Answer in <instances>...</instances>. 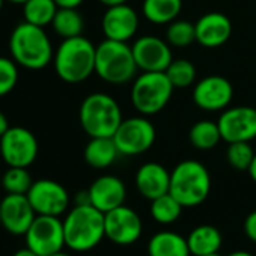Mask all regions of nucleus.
<instances>
[{"label":"nucleus","instance_id":"nucleus-13","mask_svg":"<svg viewBox=\"0 0 256 256\" xmlns=\"http://www.w3.org/2000/svg\"><path fill=\"white\" fill-rule=\"evenodd\" d=\"M106 238L118 246H130L139 241L144 223L138 211L125 204L104 214Z\"/></svg>","mask_w":256,"mask_h":256},{"label":"nucleus","instance_id":"nucleus-34","mask_svg":"<svg viewBox=\"0 0 256 256\" xmlns=\"http://www.w3.org/2000/svg\"><path fill=\"white\" fill-rule=\"evenodd\" d=\"M244 232H246V236L252 242H256V210L252 211L246 217V220H244Z\"/></svg>","mask_w":256,"mask_h":256},{"label":"nucleus","instance_id":"nucleus-41","mask_svg":"<svg viewBox=\"0 0 256 256\" xmlns=\"http://www.w3.org/2000/svg\"><path fill=\"white\" fill-rule=\"evenodd\" d=\"M6 2L14 4V5H23L24 2H28V0H6Z\"/></svg>","mask_w":256,"mask_h":256},{"label":"nucleus","instance_id":"nucleus-18","mask_svg":"<svg viewBox=\"0 0 256 256\" xmlns=\"http://www.w3.org/2000/svg\"><path fill=\"white\" fill-rule=\"evenodd\" d=\"M90 205L104 214L124 205L126 199V187L124 181L114 175L98 176L88 188Z\"/></svg>","mask_w":256,"mask_h":256},{"label":"nucleus","instance_id":"nucleus-44","mask_svg":"<svg viewBox=\"0 0 256 256\" xmlns=\"http://www.w3.org/2000/svg\"><path fill=\"white\" fill-rule=\"evenodd\" d=\"M6 2V0H0V11H2V8H4V4Z\"/></svg>","mask_w":256,"mask_h":256},{"label":"nucleus","instance_id":"nucleus-27","mask_svg":"<svg viewBox=\"0 0 256 256\" xmlns=\"http://www.w3.org/2000/svg\"><path fill=\"white\" fill-rule=\"evenodd\" d=\"M58 10L54 0H28L23 4L24 22L40 28L52 26Z\"/></svg>","mask_w":256,"mask_h":256},{"label":"nucleus","instance_id":"nucleus-11","mask_svg":"<svg viewBox=\"0 0 256 256\" xmlns=\"http://www.w3.org/2000/svg\"><path fill=\"white\" fill-rule=\"evenodd\" d=\"M28 199L32 204L36 216H54L60 217L68 212L70 208V193L58 181L53 180H38L34 181L30 190L28 192Z\"/></svg>","mask_w":256,"mask_h":256},{"label":"nucleus","instance_id":"nucleus-12","mask_svg":"<svg viewBox=\"0 0 256 256\" xmlns=\"http://www.w3.org/2000/svg\"><path fill=\"white\" fill-rule=\"evenodd\" d=\"M222 140L228 145L235 142H252L256 139V108L250 106L228 107L218 120Z\"/></svg>","mask_w":256,"mask_h":256},{"label":"nucleus","instance_id":"nucleus-32","mask_svg":"<svg viewBox=\"0 0 256 256\" xmlns=\"http://www.w3.org/2000/svg\"><path fill=\"white\" fill-rule=\"evenodd\" d=\"M254 154L256 152L250 146V142H235V144H229L226 150V160L234 169L247 172L253 162Z\"/></svg>","mask_w":256,"mask_h":256},{"label":"nucleus","instance_id":"nucleus-16","mask_svg":"<svg viewBox=\"0 0 256 256\" xmlns=\"http://www.w3.org/2000/svg\"><path fill=\"white\" fill-rule=\"evenodd\" d=\"M101 28L106 40L128 42L138 34L139 16L126 4L107 6L101 20Z\"/></svg>","mask_w":256,"mask_h":256},{"label":"nucleus","instance_id":"nucleus-23","mask_svg":"<svg viewBox=\"0 0 256 256\" xmlns=\"http://www.w3.org/2000/svg\"><path fill=\"white\" fill-rule=\"evenodd\" d=\"M187 242L192 256H204L216 253L223 244L222 232L212 224H199L187 235Z\"/></svg>","mask_w":256,"mask_h":256},{"label":"nucleus","instance_id":"nucleus-37","mask_svg":"<svg viewBox=\"0 0 256 256\" xmlns=\"http://www.w3.org/2000/svg\"><path fill=\"white\" fill-rule=\"evenodd\" d=\"M12 256H40V254H38V253H35L34 250H30L29 247H24V248L17 250Z\"/></svg>","mask_w":256,"mask_h":256},{"label":"nucleus","instance_id":"nucleus-17","mask_svg":"<svg viewBox=\"0 0 256 256\" xmlns=\"http://www.w3.org/2000/svg\"><path fill=\"white\" fill-rule=\"evenodd\" d=\"M2 228L12 235H24L34 223L36 212L28 194H8L0 200Z\"/></svg>","mask_w":256,"mask_h":256},{"label":"nucleus","instance_id":"nucleus-21","mask_svg":"<svg viewBox=\"0 0 256 256\" xmlns=\"http://www.w3.org/2000/svg\"><path fill=\"white\" fill-rule=\"evenodd\" d=\"M150 256H192L187 238L175 230L156 232L148 242Z\"/></svg>","mask_w":256,"mask_h":256},{"label":"nucleus","instance_id":"nucleus-43","mask_svg":"<svg viewBox=\"0 0 256 256\" xmlns=\"http://www.w3.org/2000/svg\"><path fill=\"white\" fill-rule=\"evenodd\" d=\"M204 256H222L218 252H216V253H210V254H204Z\"/></svg>","mask_w":256,"mask_h":256},{"label":"nucleus","instance_id":"nucleus-47","mask_svg":"<svg viewBox=\"0 0 256 256\" xmlns=\"http://www.w3.org/2000/svg\"><path fill=\"white\" fill-rule=\"evenodd\" d=\"M0 186H2V184H0Z\"/></svg>","mask_w":256,"mask_h":256},{"label":"nucleus","instance_id":"nucleus-30","mask_svg":"<svg viewBox=\"0 0 256 256\" xmlns=\"http://www.w3.org/2000/svg\"><path fill=\"white\" fill-rule=\"evenodd\" d=\"M0 184L8 194H28L34 180L28 168H10L4 174Z\"/></svg>","mask_w":256,"mask_h":256},{"label":"nucleus","instance_id":"nucleus-29","mask_svg":"<svg viewBox=\"0 0 256 256\" xmlns=\"http://www.w3.org/2000/svg\"><path fill=\"white\" fill-rule=\"evenodd\" d=\"M164 72L175 89L190 88L196 80V66L188 59H174Z\"/></svg>","mask_w":256,"mask_h":256},{"label":"nucleus","instance_id":"nucleus-5","mask_svg":"<svg viewBox=\"0 0 256 256\" xmlns=\"http://www.w3.org/2000/svg\"><path fill=\"white\" fill-rule=\"evenodd\" d=\"M211 192V175L196 160H184L170 172L169 193L184 206L193 208L204 204Z\"/></svg>","mask_w":256,"mask_h":256},{"label":"nucleus","instance_id":"nucleus-20","mask_svg":"<svg viewBox=\"0 0 256 256\" xmlns=\"http://www.w3.org/2000/svg\"><path fill=\"white\" fill-rule=\"evenodd\" d=\"M136 187L138 192L148 200H154L170 188V172L160 163L150 162L142 164L136 172Z\"/></svg>","mask_w":256,"mask_h":256},{"label":"nucleus","instance_id":"nucleus-19","mask_svg":"<svg viewBox=\"0 0 256 256\" xmlns=\"http://www.w3.org/2000/svg\"><path fill=\"white\" fill-rule=\"evenodd\" d=\"M196 42L205 48H217L226 44L232 35V22L222 12L204 14L196 23Z\"/></svg>","mask_w":256,"mask_h":256},{"label":"nucleus","instance_id":"nucleus-15","mask_svg":"<svg viewBox=\"0 0 256 256\" xmlns=\"http://www.w3.org/2000/svg\"><path fill=\"white\" fill-rule=\"evenodd\" d=\"M132 48L138 68L144 72L166 71L170 62L174 60L170 44L154 35L138 38Z\"/></svg>","mask_w":256,"mask_h":256},{"label":"nucleus","instance_id":"nucleus-35","mask_svg":"<svg viewBox=\"0 0 256 256\" xmlns=\"http://www.w3.org/2000/svg\"><path fill=\"white\" fill-rule=\"evenodd\" d=\"M59 8H78L84 0H54Z\"/></svg>","mask_w":256,"mask_h":256},{"label":"nucleus","instance_id":"nucleus-6","mask_svg":"<svg viewBox=\"0 0 256 256\" xmlns=\"http://www.w3.org/2000/svg\"><path fill=\"white\" fill-rule=\"evenodd\" d=\"M133 48L126 42L104 40L96 46L95 74L110 84H125L138 74Z\"/></svg>","mask_w":256,"mask_h":256},{"label":"nucleus","instance_id":"nucleus-36","mask_svg":"<svg viewBox=\"0 0 256 256\" xmlns=\"http://www.w3.org/2000/svg\"><path fill=\"white\" fill-rule=\"evenodd\" d=\"M10 130V120L4 112H0V138H2Z\"/></svg>","mask_w":256,"mask_h":256},{"label":"nucleus","instance_id":"nucleus-14","mask_svg":"<svg viewBox=\"0 0 256 256\" xmlns=\"http://www.w3.org/2000/svg\"><path fill=\"white\" fill-rule=\"evenodd\" d=\"M234 98V86L223 76H206L193 88V102L205 112H223Z\"/></svg>","mask_w":256,"mask_h":256},{"label":"nucleus","instance_id":"nucleus-24","mask_svg":"<svg viewBox=\"0 0 256 256\" xmlns=\"http://www.w3.org/2000/svg\"><path fill=\"white\" fill-rule=\"evenodd\" d=\"M182 0H144L142 14L154 24H169L178 18Z\"/></svg>","mask_w":256,"mask_h":256},{"label":"nucleus","instance_id":"nucleus-2","mask_svg":"<svg viewBox=\"0 0 256 256\" xmlns=\"http://www.w3.org/2000/svg\"><path fill=\"white\" fill-rule=\"evenodd\" d=\"M65 244L72 252H89L106 238L104 212L94 205H74L64 218Z\"/></svg>","mask_w":256,"mask_h":256},{"label":"nucleus","instance_id":"nucleus-31","mask_svg":"<svg viewBox=\"0 0 256 256\" xmlns=\"http://www.w3.org/2000/svg\"><path fill=\"white\" fill-rule=\"evenodd\" d=\"M166 41L176 48L188 47L196 41V28L194 23L187 20H174L168 24Z\"/></svg>","mask_w":256,"mask_h":256},{"label":"nucleus","instance_id":"nucleus-42","mask_svg":"<svg viewBox=\"0 0 256 256\" xmlns=\"http://www.w3.org/2000/svg\"><path fill=\"white\" fill-rule=\"evenodd\" d=\"M50 256H72V254H70V253H66V252H64V250H60V252H58V253H54V254H50Z\"/></svg>","mask_w":256,"mask_h":256},{"label":"nucleus","instance_id":"nucleus-22","mask_svg":"<svg viewBox=\"0 0 256 256\" xmlns=\"http://www.w3.org/2000/svg\"><path fill=\"white\" fill-rule=\"evenodd\" d=\"M118 156L120 154L113 138H90L83 152L84 162L94 169L110 168L116 162Z\"/></svg>","mask_w":256,"mask_h":256},{"label":"nucleus","instance_id":"nucleus-4","mask_svg":"<svg viewBox=\"0 0 256 256\" xmlns=\"http://www.w3.org/2000/svg\"><path fill=\"white\" fill-rule=\"evenodd\" d=\"M78 120L89 138H113L124 119L122 110L112 95L95 92L82 101Z\"/></svg>","mask_w":256,"mask_h":256},{"label":"nucleus","instance_id":"nucleus-25","mask_svg":"<svg viewBox=\"0 0 256 256\" xmlns=\"http://www.w3.org/2000/svg\"><path fill=\"white\" fill-rule=\"evenodd\" d=\"M52 28L56 35L64 40H68L80 36L83 34L84 22L77 8H59L53 18Z\"/></svg>","mask_w":256,"mask_h":256},{"label":"nucleus","instance_id":"nucleus-40","mask_svg":"<svg viewBox=\"0 0 256 256\" xmlns=\"http://www.w3.org/2000/svg\"><path fill=\"white\" fill-rule=\"evenodd\" d=\"M228 256H254V254L247 250H235V252H230Z\"/></svg>","mask_w":256,"mask_h":256},{"label":"nucleus","instance_id":"nucleus-39","mask_svg":"<svg viewBox=\"0 0 256 256\" xmlns=\"http://www.w3.org/2000/svg\"><path fill=\"white\" fill-rule=\"evenodd\" d=\"M104 6H113V5H120V4H126L128 0H98Z\"/></svg>","mask_w":256,"mask_h":256},{"label":"nucleus","instance_id":"nucleus-38","mask_svg":"<svg viewBox=\"0 0 256 256\" xmlns=\"http://www.w3.org/2000/svg\"><path fill=\"white\" fill-rule=\"evenodd\" d=\"M248 175H250V178L256 182V154H254V157H253V162H252V164H250V168H248Z\"/></svg>","mask_w":256,"mask_h":256},{"label":"nucleus","instance_id":"nucleus-26","mask_svg":"<svg viewBox=\"0 0 256 256\" xmlns=\"http://www.w3.org/2000/svg\"><path fill=\"white\" fill-rule=\"evenodd\" d=\"M188 139H190V144L196 150H200V151L214 150L218 145V142L222 140L218 124L208 120V119H202V120L196 122L190 128Z\"/></svg>","mask_w":256,"mask_h":256},{"label":"nucleus","instance_id":"nucleus-3","mask_svg":"<svg viewBox=\"0 0 256 256\" xmlns=\"http://www.w3.org/2000/svg\"><path fill=\"white\" fill-rule=\"evenodd\" d=\"M96 47L83 35L68 38L54 52L53 65L58 77L65 83H82L95 72Z\"/></svg>","mask_w":256,"mask_h":256},{"label":"nucleus","instance_id":"nucleus-8","mask_svg":"<svg viewBox=\"0 0 256 256\" xmlns=\"http://www.w3.org/2000/svg\"><path fill=\"white\" fill-rule=\"evenodd\" d=\"M157 132L146 116L124 119L113 134V140L120 156L133 157L150 151L156 142Z\"/></svg>","mask_w":256,"mask_h":256},{"label":"nucleus","instance_id":"nucleus-9","mask_svg":"<svg viewBox=\"0 0 256 256\" xmlns=\"http://www.w3.org/2000/svg\"><path fill=\"white\" fill-rule=\"evenodd\" d=\"M24 241L26 247L40 256H50L64 250L66 247L64 220L54 216H36L24 234Z\"/></svg>","mask_w":256,"mask_h":256},{"label":"nucleus","instance_id":"nucleus-1","mask_svg":"<svg viewBox=\"0 0 256 256\" xmlns=\"http://www.w3.org/2000/svg\"><path fill=\"white\" fill-rule=\"evenodd\" d=\"M10 53L17 65L38 71L50 65L54 58L52 40L44 28L23 22L10 36Z\"/></svg>","mask_w":256,"mask_h":256},{"label":"nucleus","instance_id":"nucleus-10","mask_svg":"<svg viewBox=\"0 0 256 256\" xmlns=\"http://www.w3.org/2000/svg\"><path fill=\"white\" fill-rule=\"evenodd\" d=\"M2 160L10 168H29L35 163L40 151L35 134L24 126H10L0 138Z\"/></svg>","mask_w":256,"mask_h":256},{"label":"nucleus","instance_id":"nucleus-45","mask_svg":"<svg viewBox=\"0 0 256 256\" xmlns=\"http://www.w3.org/2000/svg\"><path fill=\"white\" fill-rule=\"evenodd\" d=\"M0 226H2V217H0Z\"/></svg>","mask_w":256,"mask_h":256},{"label":"nucleus","instance_id":"nucleus-7","mask_svg":"<svg viewBox=\"0 0 256 256\" xmlns=\"http://www.w3.org/2000/svg\"><path fill=\"white\" fill-rule=\"evenodd\" d=\"M175 88L164 71L142 72L132 86V102L144 116L160 113L170 101Z\"/></svg>","mask_w":256,"mask_h":256},{"label":"nucleus","instance_id":"nucleus-28","mask_svg":"<svg viewBox=\"0 0 256 256\" xmlns=\"http://www.w3.org/2000/svg\"><path fill=\"white\" fill-rule=\"evenodd\" d=\"M184 206L170 194L166 193L154 200H151V217L160 224H172L175 223L181 214Z\"/></svg>","mask_w":256,"mask_h":256},{"label":"nucleus","instance_id":"nucleus-46","mask_svg":"<svg viewBox=\"0 0 256 256\" xmlns=\"http://www.w3.org/2000/svg\"><path fill=\"white\" fill-rule=\"evenodd\" d=\"M0 160H2V151H0Z\"/></svg>","mask_w":256,"mask_h":256},{"label":"nucleus","instance_id":"nucleus-33","mask_svg":"<svg viewBox=\"0 0 256 256\" xmlns=\"http://www.w3.org/2000/svg\"><path fill=\"white\" fill-rule=\"evenodd\" d=\"M18 65L12 58L0 56V98L14 90L18 83Z\"/></svg>","mask_w":256,"mask_h":256}]
</instances>
